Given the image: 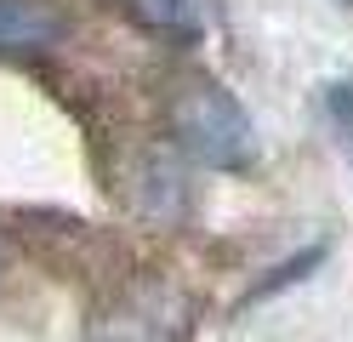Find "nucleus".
I'll return each mask as SVG.
<instances>
[{"mask_svg":"<svg viewBox=\"0 0 353 342\" xmlns=\"http://www.w3.org/2000/svg\"><path fill=\"white\" fill-rule=\"evenodd\" d=\"M171 137L188 160H200L211 171H251L262 154L256 120L223 86H183L176 91L171 97Z\"/></svg>","mask_w":353,"mask_h":342,"instance_id":"obj_1","label":"nucleus"},{"mask_svg":"<svg viewBox=\"0 0 353 342\" xmlns=\"http://www.w3.org/2000/svg\"><path fill=\"white\" fill-rule=\"evenodd\" d=\"M188 336H194V296L176 285H131L85 331V342H188Z\"/></svg>","mask_w":353,"mask_h":342,"instance_id":"obj_2","label":"nucleus"},{"mask_svg":"<svg viewBox=\"0 0 353 342\" xmlns=\"http://www.w3.org/2000/svg\"><path fill=\"white\" fill-rule=\"evenodd\" d=\"M63 35L69 17L52 0H0V52H46Z\"/></svg>","mask_w":353,"mask_h":342,"instance_id":"obj_3","label":"nucleus"},{"mask_svg":"<svg viewBox=\"0 0 353 342\" xmlns=\"http://www.w3.org/2000/svg\"><path fill=\"white\" fill-rule=\"evenodd\" d=\"M125 6H131V17H137L148 35L176 40V46L205 40L211 23H216V0H125Z\"/></svg>","mask_w":353,"mask_h":342,"instance_id":"obj_4","label":"nucleus"},{"mask_svg":"<svg viewBox=\"0 0 353 342\" xmlns=\"http://www.w3.org/2000/svg\"><path fill=\"white\" fill-rule=\"evenodd\" d=\"M325 257H330V245H302V251H291L285 263H274V268H262V280H251L245 291H239V314L245 308H262L268 296H279V291H296L302 280H314V274L325 268Z\"/></svg>","mask_w":353,"mask_h":342,"instance_id":"obj_5","label":"nucleus"},{"mask_svg":"<svg viewBox=\"0 0 353 342\" xmlns=\"http://www.w3.org/2000/svg\"><path fill=\"white\" fill-rule=\"evenodd\" d=\"M319 103H325V120H330V131H336L342 154L353 160V80H330L319 91Z\"/></svg>","mask_w":353,"mask_h":342,"instance_id":"obj_6","label":"nucleus"}]
</instances>
